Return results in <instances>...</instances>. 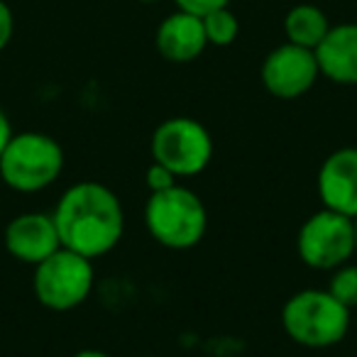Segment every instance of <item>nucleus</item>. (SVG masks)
Segmentation results:
<instances>
[{
  "label": "nucleus",
  "mask_w": 357,
  "mask_h": 357,
  "mask_svg": "<svg viewBox=\"0 0 357 357\" xmlns=\"http://www.w3.org/2000/svg\"><path fill=\"white\" fill-rule=\"evenodd\" d=\"M64 172V149L52 135H13L6 152L0 154V184L17 194H40L56 184Z\"/></svg>",
  "instance_id": "nucleus-4"
},
{
  "label": "nucleus",
  "mask_w": 357,
  "mask_h": 357,
  "mask_svg": "<svg viewBox=\"0 0 357 357\" xmlns=\"http://www.w3.org/2000/svg\"><path fill=\"white\" fill-rule=\"evenodd\" d=\"M352 225H355V255H357V218H352Z\"/></svg>",
  "instance_id": "nucleus-21"
},
{
  "label": "nucleus",
  "mask_w": 357,
  "mask_h": 357,
  "mask_svg": "<svg viewBox=\"0 0 357 357\" xmlns=\"http://www.w3.org/2000/svg\"><path fill=\"white\" fill-rule=\"evenodd\" d=\"M13 123H10V118H8V113L3 108H0V154L6 152V147H8V142H10V137H13Z\"/></svg>",
  "instance_id": "nucleus-19"
},
{
  "label": "nucleus",
  "mask_w": 357,
  "mask_h": 357,
  "mask_svg": "<svg viewBox=\"0 0 357 357\" xmlns=\"http://www.w3.org/2000/svg\"><path fill=\"white\" fill-rule=\"evenodd\" d=\"M204 20L206 40L213 47H230L240 35V20L230 8H220L208 15L201 17Z\"/></svg>",
  "instance_id": "nucleus-14"
},
{
  "label": "nucleus",
  "mask_w": 357,
  "mask_h": 357,
  "mask_svg": "<svg viewBox=\"0 0 357 357\" xmlns=\"http://www.w3.org/2000/svg\"><path fill=\"white\" fill-rule=\"evenodd\" d=\"M139 3H159V0H139Z\"/></svg>",
  "instance_id": "nucleus-22"
},
{
  "label": "nucleus",
  "mask_w": 357,
  "mask_h": 357,
  "mask_svg": "<svg viewBox=\"0 0 357 357\" xmlns=\"http://www.w3.org/2000/svg\"><path fill=\"white\" fill-rule=\"evenodd\" d=\"M61 248L98 259L118 248L125 233V211L110 186L79 181L59 196L54 211Z\"/></svg>",
  "instance_id": "nucleus-1"
},
{
  "label": "nucleus",
  "mask_w": 357,
  "mask_h": 357,
  "mask_svg": "<svg viewBox=\"0 0 357 357\" xmlns=\"http://www.w3.org/2000/svg\"><path fill=\"white\" fill-rule=\"evenodd\" d=\"M154 47H157L159 56L172 64H189V61L199 59L208 47L204 20L184 10L172 13L159 22Z\"/></svg>",
  "instance_id": "nucleus-11"
},
{
  "label": "nucleus",
  "mask_w": 357,
  "mask_h": 357,
  "mask_svg": "<svg viewBox=\"0 0 357 357\" xmlns=\"http://www.w3.org/2000/svg\"><path fill=\"white\" fill-rule=\"evenodd\" d=\"M316 189L323 208L357 218V147H340L323 159Z\"/></svg>",
  "instance_id": "nucleus-10"
},
{
  "label": "nucleus",
  "mask_w": 357,
  "mask_h": 357,
  "mask_svg": "<svg viewBox=\"0 0 357 357\" xmlns=\"http://www.w3.org/2000/svg\"><path fill=\"white\" fill-rule=\"evenodd\" d=\"M296 252L301 262L318 272H333L355 255L352 218L321 208L308 215L296 233Z\"/></svg>",
  "instance_id": "nucleus-7"
},
{
  "label": "nucleus",
  "mask_w": 357,
  "mask_h": 357,
  "mask_svg": "<svg viewBox=\"0 0 357 357\" xmlns=\"http://www.w3.org/2000/svg\"><path fill=\"white\" fill-rule=\"evenodd\" d=\"M71 357H110L108 352H103V350H93V347H89V350H79L76 355H71Z\"/></svg>",
  "instance_id": "nucleus-20"
},
{
  "label": "nucleus",
  "mask_w": 357,
  "mask_h": 357,
  "mask_svg": "<svg viewBox=\"0 0 357 357\" xmlns=\"http://www.w3.org/2000/svg\"><path fill=\"white\" fill-rule=\"evenodd\" d=\"M328 30H331L328 15L311 3H298V6L289 8V13L284 15V35L291 45L316 50L323 37L328 35Z\"/></svg>",
  "instance_id": "nucleus-13"
},
{
  "label": "nucleus",
  "mask_w": 357,
  "mask_h": 357,
  "mask_svg": "<svg viewBox=\"0 0 357 357\" xmlns=\"http://www.w3.org/2000/svg\"><path fill=\"white\" fill-rule=\"evenodd\" d=\"M15 35V15L6 0H0V52L6 50Z\"/></svg>",
  "instance_id": "nucleus-18"
},
{
  "label": "nucleus",
  "mask_w": 357,
  "mask_h": 357,
  "mask_svg": "<svg viewBox=\"0 0 357 357\" xmlns=\"http://www.w3.org/2000/svg\"><path fill=\"white\" fill-rule=\"evenodd\" d=\"M149 152L152 162L164 164L178 178H191L208 169L213 159V137L196 118L176 115L154 128Z\"/></svg>",
  "instance_id": "nucleus-6"
},
{
  "label": "nucleus",
  "mask_w": 357,
  "mask_h": 357,
  "mask_svg": "<svg viewBox=\"0 0 357 357\" xmlns=\"http://www.w3.org/2000/svg\"><path fill=\"white\" fill-rule=\"evenodd\" d=\"M259 76L267 93L282 100H294L306 96L316 86V81L321 79V69L313 50L284 42L264 56Z\"/></svg>",
  "instance_id": "nucleus-8"
},
{
  "label": "nucleus",
  "mask_w": 357,
  "mask_h": 357,
  "mask_svg": "<svg viewBox=\"0 0 357 357\" xmlns=\"http://www.w3.org/2000/svg\"><path fill=\"white\" fill-rule=\"evenodd\" d=\"M144 225L154 243L184 252L204 240L208 230V211L196 191L176 184L149 194L144 206Z\"/></svg>",
  "instance_id": "nucleus-3"
},
{
  "label": "nucleus",
  "mask_w": 357,
  "mask_h": 357,
  "mask_svg": "<svg viewBox=\"0 0 357 357\" xmlns=\"http://www.w3.org/2000/svg\"><path fill=\"white\" fill-rule=\"evenodd\" d=\"M350 313L328 289H301L284 301L282 326L296 345L326 350L347 335Z\"/></svg>",
  "instance_id": "nucleus-2"
},
{
  "label": "nucleus",
  "mask_w": 357,
  "mask_h": 357,
  "mask_svg": "<svg viewBox=\"0 0 357 357\" xmlns=\"http://www.w3.org/2000/svg\"><path fill=\"white\" fill-rule=\"evenodd\" d=\"M3 243L13 259L32 267L61 248L54 215L37 213V211L15 215L3 230Z\"/></svg>",
  "instance_id": "nucleus-9"
},
{
  "label": "nucleus",
  "mask_w": 357,
  "mask_h": 357,
  "mask_svg": "<svg viewBox=\"0 0 357 357\" xmlns=\"http://www.w3.org/2000/svg\"><path fill=\"white\" fill-rule=\"evenodd\" d=\"M144 181H147L149 194H154V191H164V189H172V186H176L178 176L174 172H169L164 164L152 162L147 167V172H144Z\"/></svg>",
  "instance_id": "nucleus-16"
},
{
  "label": "nucleus",
  "mask_w": 357,
  "mask_h": 357,
  "mask_svg": "<svg viewBox=\"0 0 357 357\" xmlns=\"http://www.w3.org/2000/svg\"><path fill=\"white\" fill-rule=\"evenodd\" d=\"M326 289L337 298V301L345 303L350 311L357 308V264L345 262L337 269H333Z\"/></svg>",
  "instance_id": "nucleus-15"
},
{
  "label": "nucleus",
  "mask_w": 357,
  "mask_h": 357,
  "mask_svg": "<svg viewBox=\"0 0 357 357\" xmlns=\"http://www.w3.org/2000/svg\"><path fill=\"white\" fill-rule=\"evenodd\" d=\"M96 269L93 259L59 248L47 259L35 264L32 274V291L45 308L66 313L79 308L93 291Z\"/></svg>",
  "instance_id": "nucleus-5"
},
{
  "label": "nucleus",
  "mask_w": 357,
  "mask_h": 357,
  "mask_svg": "<svg viewBox=\"0 0 357 357\" xmlns=\"http://www.w3.org/2000/svg\"><path fill=\"white\" fill-rule=\"evenodd\" d=\"M174 3H176V10L191 13V15H199V17L230 6V0H174Z\"/></svg>",
  "instance_id": "nucleus-17"
},
{
  "label": "nucleus",
  "mask_w": 357,
  "mask_h": 357,
  "mask_svg": "<svg viewBox=\"0 0 357 357\" xmlns=\"http://www.w3.org/2000/svg\"><path fill=\"white\" fill-rule=\"evenodd\" d=\"M313 52L321 76L340 86H357V22L331 27Z\"/></svg>",
  "instance_id": "nucleus-12"
},
{
  "label": "nucleus",
  "mask_w": 357,
  "mask_h": 357,
  "mask_svg": "<svg viewBox=\"0 0 357 357\" xmlns=\"http://www.w3.org/2000/svg\"><path fill=\"white\" fill-rule=\"evenodd\" d=\"M139 357H159V355H139Z\"/></svg>",
  "instance_id": "nucleus-23"
}]
</instances>
